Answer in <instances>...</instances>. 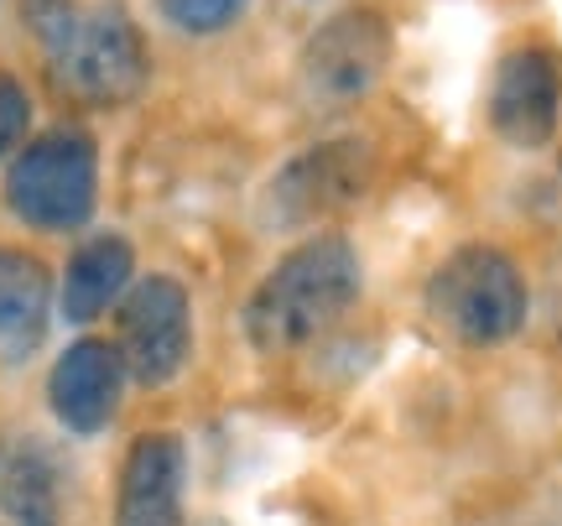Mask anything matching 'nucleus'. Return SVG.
<instances>
[{"label": "nucleus", "instance_id": "1", "mask_svg": "<svg viewBox=\"0 0 562 526\" xmlns=\"http://www.w3.org/2000/svg\"><path fill=\"white\" fill-rule=\"evenodd\" d=\"M364 266L344 235H318L286 250L245 298V339L261 355H292L360 303Z\"/></svg>", "mask_w": 562, "mask_h": 526}, {"label": "nucleus", "instance_id": "2", "mask_svg": "<svg viewBox=\"0 0 562 526\" xmlns=\"http://www.w3.org/2000/svg\"><path fill=\"white\" fill-rule=\"evenodd\" d=\"M531 292H526L521 266L501 245H459L448 250L432 277H427V318L469 349L510 345L526 328Z\"/></svg>", "mask_w": 562, "mask_h": 526}, {"label": "nucleus", "instance_id": "3", "mask_svg": "<svg viewBox=\"0 0 562 526\" xmlns=\"http://www.w3.org/2000/svg\"><path fill=\"white\" fill-rule=\"evenodd\" d=\"M47 83L83 110H121L151 83V47L121 0L79 11L74 32L47 53Z\"/></svg>", "mask_w": 562, "mask_h": 526}, {"label": "nucleus", "instance_id": "4", "mask_svg": "<svg viewBox=\"0 0 562 526\" xmlns=\"http://www.w3.org/2000/svg\"><path fill=\"white\" fill-rule=\"evenodd\" d=\"M100 203V146L83 125H53L21 146L5 167V209L26 230L68 235L94 220Z\"/></svg>", "mask_w": 562, "mask_h": 526}, {"label": "nucleus", "instance_id": "5", "mask_svg": "<svg viewBox=\"0 0 562 526\" xmlns=\"http://www.w3.org/2000/svg\"><path fill=\"white\" fill-rule=\"evenodd\" d=\"M370 182H375V146L370 142L360 136L313 142L297 157H286L261 188V224L266 230L318 224L328 214H344L349 203H360Z\"/></svg>", "mask_w": 562, "mask_h": 526}, {"label": "nucleus", "instance_id": "6", "mask_svg": "<svg viewBox=\"0 0 562 526\" xmlns=\"http://www.w3.org/2000/svg\"><path fill=\"white\" fill-rule=\"evenodd\" d=\"M396 58V32L375 5H344L318 21L297 53V83L313 104L364 100Z\"/></svg>", "mask_w": 562, "mask_h": 526}, {"label": "nucleus", "instance_id": "7", "mask_svg": "<svg viewBox=\"0 0 562 526\" xmlns=\"http://www.w3.org/2000/svg\"><path fill=\"white\" fill-rule=\"evenodd\" d=\"M115 355L125 365V381L136 385H172L193 355V303L178 277H140L125 287L115 313Z\"/></svg>", "mask_w": 562, "mask_h": 526}, {"label": "nucleus", "instance_id": "8", "mask_svg": "<svg viewBox=\"0 0 562 526\" xmlns=\"http://www.w3.org/2000/svg\"><path fill=\"white\" fill-rule=\"evenodd\" d=\"M562 125V58L552 42L505 47L490 79V131L516 152H542Z\"/></svg>", "mask_w": 562, "mask_h": 526}, {"label": "nucleus", "instance_id": "9", "mask_svg": "<svg viewBox=\"0 0 562 526\" xmlns=\"http://www.w3.org/2000/svg\"><path fill=\"white\" fill-rule=\"evenodd\" d=\"M188 495V448L178 433L151 427L125 448L115 485V526H182Z\"/></svg>", "mask_w": 562, "mask_h": 526}, {"label": "nucleus", "instance_id": "10", "mask_svg": "<svg viewBox=\"0 0 562 526\" xmlns=\"http://www.w3.org/2000/svg\"><path fill=\"white\" fill-rule=\"evenodd\" d=\"M125 396V365L115 355V345L104 339H79L68 345L47 376V406L68 433L79 438H94L104 427L115 423Z\"/></svg>", "mask_w": 562, "mask_h": 526}, {"label": "nucleus", "instance_id": "11", "mask_svg": "<svg viewBox=\"0 0 562 526\" xmlns=\"http://www.w3.org/2000/svg\"><path fill=\"white\" fill-rule=\"evenodd\" d=\"M0 522L5 526H58L63 522V469L58 454L32 433L0 438Z\"/></svg>", "mask_w": 562, "mask_h": 526}, {"label": "nucleus", "instance_id": "12", "mask_svg": "<svg viewBox=\"0 0 562 526\" xmlns=\"http://www.w3.org/2000/svg\"><path fill=\"white\" fill-rule=\"evenodd\" d=\"M53 318V277L37 256L0 245V365L32 360Z\"/></svg>", "mask_w": 562, "mask_h": 526}, {"label": "nucleus", "instance_id": "13", "mask_svg": "<svg viewBox=\"0 0 562 526\" xmlns=\"http://www.w3.org/2000/svg\"><path fill=\"white\" fill-rule=\"evenodd\" d=\"M136 277V250L125 235H94L68 256L58 287V307L68 324H94L125 298V287Z\"/></svg>", "mask_w": 562, "mask_h": 526}, {"label": "nucleus", "instance_id": "14", "mask_svg": "<svg viewBox=\"0 0 562 526\" xmlns=\"http://www.w3.org/2000/svg\"><path fill=\"white\" fill-rule=\"evenodd\" d=\"M157 11L182 37H220L250 11V0H157Z\"/></svg>", "mask_w": 562, "mask_h": 526}, {"label": "nucleus", "instance_id": "15", "mask_svg": "<svg viewBox=\"0 0 562 526\" xmlns=\"http://www.w3.org/2000/svg\"><path fill=\"white\" fill-rule=\"evenodd\" d=\"M26 131H32V94L16 74L0 68V163L26 146Z\"/></svg>", "mask_w": 562, "mask_h": 526}, {"label": "nucleus", "instance_id": "16", "mask_svg": "<svg viewBox=\"0 0 562 526\" xmlns=\"http://www.w3.org/2000/svg\"><path fill=\"white\" fill-rule=\"evenodd\" d=\"M21 21H26V32L42 42V53H53V47L74 32L79 0H21Z\"/></svg>", "mask_w": 562, "mask_h": 526}]
</instances>
